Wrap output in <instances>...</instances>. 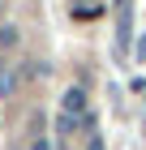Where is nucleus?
<instances>
[{
  "mask_svg": "<svg viewBox=\"0 0 146 150\" xmlns=\"http://www.w3.org/2000/svg\"><path fill=\"white\" fill-rule=\"evenodd\" d=\"M17 43V30H13V26H0V47H13Z\"/></svg>",
  "mask_w": 146,
  "mask_h": 150,
  "instance_id": "obj_3",
  "label": "nucleus"
},
{
  "mask_svg": "<svg viewBox=\"0 0 146 150\" xmlns=\"http://www.w3.org/2000/svg\"><path fill=\"white\" fill-rule=\"evenodd\" d=\"M82 4H90V0H73V9H82Z\"/></svg>",
  "mask_w": 146,
  "mask_h": 150,
  "instance_id": "obj_7",
  "label": "nucleus"
},
{
  "mask_svg": "<svg viewBox=\"0 0 146 150\" xmlns=\"http://www.w3.org/2000/svg\"><path fill=\"white\" fill-rule=\"evenodd\" d=\"M60 112L65 116H90L86 112V90H82V86H69L65 99H60Z\"/></svg>",
  "mask_w": 146,
  "mask_h": 150,
  "instance_id": "obj_2",
  "label": "nucleus"
},
{
  "mask_svg": "<svg viewBox=\"0 0 146 150\" xmlns=\"http://www.w3.org/2000/svg\"><path fill=\"white\" fill-rule=\"evenodd\" d=\"M30 150H52V146H47V142H43V137H39V142H34V146H30Z\"/></svg>",
  "mask_w": 146,
  "mask_h": 150,
  "instance_id": "obj_6",
  "label": "nucleus"
},
{
  "mask_svg": "<svg viewBox=\"0 0 146 150\" xmlns=\"http://www.w3.org/2000/svg\"><path fill=\"white\" fill-rule=\"evenodd\" d=\"M137 60H146V35H142V43H137Z\"/></svg>",
  "mask_w": 146,
  "mask_h": 150,
  "instance_id": "obj_5",
  "label": "nucleus"
},
{
  "mask_svg": "<svg viewBox=\"0 0 146 150\" xmlns=\"http://www.w3.org/2000/svg\"><path fill=\"white\" fill-rule=\"evenodd\" d=\"M129 35H133V4L116 0V56L129 52Z\"/></svg>",
  "mask_w": 146,
  "mask_h": 150,
  "instance_id": "obj_1",
  "label": "nucleus"
},
{
  "mask_svg": "<svg viewBox=\"0 0 146 150\" xmlns=\"http://www.w3.org/2000/svg\"><path fill=\"white\" fill-rule=\"evenodd\" d=\"M86 150H103V137H99V129L90 133V142H86Z\"/></svg>",
  "mask_w": 146,
  "mask_h": 150,
  "instance_id": "obj_4",
  "label": "nucleus"
}]
</instances>
